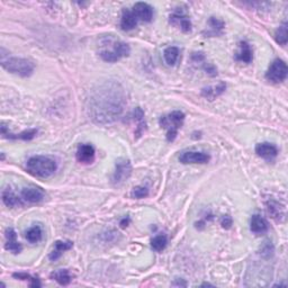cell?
<instances>
[{"label": "cell", "instance_id": "6da1fadb", "mask_svg": "<svg viewBox=\"0 0 288 288\" xmlns=\"http://www.w3.org/2000/svg\"><path fill=\"white\" fill-rule=\"evenodd\" d=\"M125 105V89L117 81L108 80L91 92L88 100L89 115L96 123L110 124L122 115Z\"/></svg>", "mask_w": 288, "mask_h": 288}, {"label": "cell", "instance_id": "7a4b0ae2", "mask_svg": "<svg viewBox=\"0 0 288 288\" xmlns=\"http://www.w3.org/2000/svg\"><path fill=\"white\" fill-rule=\"evenodd\" d=\"M99 56L105 62H114L119 61L122 58L130 56L131 49L130 45L119 40H116L113 36L105 37L100 42L99 45Z\"/></svg>", "mask_w": 288, "mask_h": 288}, {"label": "cell", "instance_id": "3957f363", "mask_svg": "<svg viewBox=\"0 0 288 288\" xmlns=\"http://www.w3.org/2000/svg\"><path fill=\"white\" fill-rule=\"evenodd\" d=\"M0 58H1L2 68L6 69L8 72L24 78L33 75L35 67L32 61L23 59V58L10 57L9 53L6 52V50L3 48H1Z\"/></svg>", "mask_w": 288, "mask_h": 288}, {"label": "cell", "instance_id": "277c9868", "mask_svg": "<svg viewBox=\"0 0 288 288\" xmlns=\"http://www.w3.org/2000/svg\"><path fill=\"white\" fill-rule=\"evenodd\" d=\"M26 169L34 177L49 178L56 173L58 165L53 159L45 157V155H35L29 159L26 163Z\"/></svg>", "mask_w": 288, "mask_h": 288}, {"label": "cell", "instance_id": "5b68a950", "mask_svg": "<svg viewBox=\"0 0 288 288\" xmlns=\"http://www.w3.org/2000/svg\"><path fill=\"white\" fill-rule=\"evenodd\" d=\"M185 120V114L180 111H174L168 115H163L159 119V124L162 128L167 131V140L169 142H173L178 135V131L180 130Z\"/></svg>", "mask_w": 288, "mask_h": 288}, {"label": "cell", "instance_id": "8992f818", "mask_svg": "<svg viewBox=\"0 0 288 288\" xmlns=\"http://www.w3.org/2000/svg\"><path fill=\"white\" fill-rule=\"evenodd\" d=\"M288 69L286 62L282 59H276L270 64L269 69L266 72V79L274 84H280L285 81L287 78Z\"/></svg>", "mask_w": 288, "mask_h": 288}, {"label": "cell", "instance_id": "52a82bcc", "mask_svg": "<svg viewBox=\"0 0 288 288\" xmlns=\"http://www.w3.org/2000/svg\"><path fill=\"white\" fill-rule=\"evenodd\" d=\"M132 174V165L127 159H118L116 161L115 170L112 176V182L115 186H120L125 182Z\"/></svg>", "mask_w": 288, "mask_h": 288}, {"label": "cell", "instance_id": "ba28073f", "mask_svg": "<svg viewBox=\"0 0 288 288\" xmlns=\"http://www.w3.org/2000/svg\"><path fill=\"white\" fill-rule=\"evenodd\" d=\"M170 24L177 27L178 29H180L184 33H189L192 30V22L188 15H187L181 8H177L170 15L169 17Z\"/></svg>", "mask_w": 288, "mask_h": 288}, {"label": "cell", "instance_id": "9c48e42d", "mask_svg": "<svg viewBox=\"0 0 288 288\" xmlns=\"http://www.w3.org/2000/svg\"><path fill=\"white\" fill-rule=\"evenodd\" d=\"M211 160V155L202 151H185L179 155L182 165H205Z\"/></svg>", "mask_w": 288, "mask_h": 288}, {"label": "cell", "instance_id": "30bf717a", "mask_svg": "<svg viewBox=\"0 0 288 288\" xmlns=\"http://www.w3.org/2000/svg\"><path fill=\"white\" fill-rule=\"evenodd\" d=\"M21 198L23 203H29V204H37L44 201L45 193L44 190L40 187L29 186L25 187L22 189L21 192Z\"/></svg>", "mask_w": 288, "mask_h": 288}, {"label": "cell", "instance_id": "8fae6325", "mask_svg": "<svg viewBox=\"0 0 288 288\" xmlns=\"http://www.w3.org/2000/svg\"><path fill=\"white\" fill-rule=\"evenodd\" d=\"M95 157L96 151L91 144L84 143L78 146L76 158L77 161L81 163V165H90V163L95 161Z\"/></svg>", "mask_w": 288, "mask_h": 288}, {"label": "cell", "instance_id": "7c38bea8", "mask_svg": "<svg viewBox=\"0 0 288 288\" xmlns=\"http://www.w3.org/2000/svg\"><path fill=\"white\" fill-rule=\"evenodd\" d=\"M256 153L258 157L267 161H272L278 155V147L269 142L258 143L256 145Z\"/></svg>", "mask_w": 288, "mask_h": 288}, {"label": "cell", "instance_id": "4fadbf2b", "mask_svg": "<svg viewBox=\"0 0 288 288\" xmlns=\"http://www.w3.org/2000/svg\"><path fill=\"white\" fill-rule=\"evenodd\" d=\"M138 21L150 23L153 19V8L146 2H136L132 8Z\"/></svg>", "mask_w": 288, "mask_h": 288}, {"label": "cell", "instance_id": "5bb4252c", "mask_svg": "<svg viewBox=\"0 0 288 288\" xmlns=\"http://www.w3.org/2000/svg\"><path fill=\"white\" fill-rule=\"evenodd\" d=\"M37 130L36 128H30V130H25L21 132L18 134H14L10 133V132L7 130V127L5 124H1V135L3 138L6 139H10V140H23V141H30L33 140L35 136L37 134Z\"/></svg>", "mask_w": 288, "mask_h": 288}, {"label": "cell", "instance_id": "9a60e30c", "mask_svg": "<svg viewBox=\"0 0 288 288\" xmlns=\"http://www.w3.org/2000/svg\"><path fill=\"white\" fill-rule=\"evenodd\" d=\"M5 236H6V243H5L6 250L11 252V254H14V255L19 254V252L22 251V246H21V243L18 242L17 234H16V232H15V230L11 229V228L7 229Z\"/></svg>", "mask_w": 288, "mask_h": 288}, {"label": "cell", "instance_id": "2e32d148", "mask_svg": "<svg viewBox=\"0 0 288 288\" xmlns=\"http://www.w3.org/2000/svg\"><path fill=\"white\" fill-rule=\"evenodd\" d=\"M131 117L136 123V127H135L136 139L141 138L144 133V131L146 130V123H145V118H144L145 116H144V112L142 108L136 107L135 110L132 112Z\"/></svg>", "mask_w": 288, "mask_h": 288}, {"label": "cell", "instance_id": "e0dca14e", "mask_svg": "<svg viewBox=\"0 0 288 288\" xmlns=\"http://www.w3.org/2000/svg\"><path fill=\"white\" fill-rule=\"evenodd\" d=\"M235 60L243 63H251L254 60V53L250 44L247 41H241L239 44V51L235 54Z\"/></svg>", "mask_w": 288, "mask_h": 288}, {"label": "cell", "instance_id": "ac0fdd59", "mask_svg": "<svg viewBox=\"0 0 288 288\" xmlns=\"http://www.w3.org/2000/svg\"><path fill=\"white\" fill-rule=\"evenodd\" d=\"M250 230L252 233H255L257 235H261L264 233L268 232L269 230V225H268V222L261 217L258 214H256L251 217L250 220Z\"/></svg>", "mask_w": 288, "mask_h": 288}, {"label": "cell", "instance_id": "d6986e66", "mask_svg": "<svg viewBox=\"0 0 288 288\" xmlns=\"http://www.w3.org/2000/svg\"><path fill=\"white\" fill-rule=\"evenodd\" d=\"M1 198H2V202L3 204H5L7 207H17V206H22L23 204V201L21 196H17L16 194L13 192V189L10 188V187H6L5 189L2 190L1 193Z\"/></svg>", "mask_w": 288, "mask_h": 288}, {"label": "cell", "instance_id": "ffe728a7", "mask_svg": "<svg viewBox=\"0 0 288 288\" xmlns=\"http://www.w3.org/2000/svg\"><path fill=\"white\" fill-rule=\"evenodd\" d=\"M225 89H227V84L224 83H220L215 86H209V87L202 89V96L205 99L209 100V102H213L214 99H216L217 97H220L225 91Z\"/></svg>", "mask_w": 288, "mask_h": 288}, {"label": "cell", "instance_id": "44dd1931", "mask_svg": "<svg viewBox=\"0 0 288 288\" xmlns=\"http://www.w3.org/2000/svg\"><path fill=\"white\" fill-rule=\"evenodd\" d=\"M139 21L136 19L133 11L130 9H123L122 18H120V29L123 30H132L138 26Z\"/></svg>", "mask_w": 288, "mask_h": 288}, {"label": "cell", "instance_id": "7402d4cb", "mask_svg": "<svg viewBox=\"0 0 288 288\" xmlns=\"http://www.w3.org/2000/svg\"><path fill=\"white\" fill-rule=\"evenodd\" d=\"M225 23L216 17H211L208 19V30H205L204 35L207 36H219L223 34Z\"/></svg>", "mask_w": 288, "mask_h": 288}, {"label": "cell", "instance_id": "603a6c76", "mask_svg": "<svg viewBox=\"0 0 288 288\" xmlns=\"http://www.w3.org/2000/svg\"><path fill=\"white\" fill-rule=\"evenodd\" d=\"M266 206L268 214L276 221H280L284 217V215H285L284 214V207L276 200H272V198L271 200H268L266 202Z\"/></svg>", "mask_w": 288, "mask_h": 288}, {"label": "cell", "instance_id": "cb8c5ba5", "mask_svg": "<svg viewBox=\"0 0 288 288\" xmlns=\"http://www.w3.org/2000/svg\"><path fill=\"white\" fill-rule=\"evenodd\" d=\"M72 247H73V243L71 242V241H57L56 244H54L53 251L50 254L49 258L51 259L52 261H56L57 259L60 258L63 252L72 249Z\"/></svg>", "mask_w": 288, "mask_h": 288}, {"label": "cell", "instance_id": "d4e9b609", "mask_svg": "<svg viewBox=\"0 0 288 288\" xmlns=\"http://www.w3.org/2000/svg\"><path fill=\"white\" fill-rule=\"evenodd\" d=\"M50 277H51V279L56 280L58 284H60L61 286H68L69 284L72 282V278H73L71 272H70L68 269H60V270L54 271L50 275Z\"/></svg>", "mask_w": 288, "mask_h": 288}, {"label": "cell", "instance_id": "484cf974", "mask_svg": "<svg viewBox=\"0 0 288 288\" xmlns=\"http://www.w3.org/2000/svg\"><path fill=\"white\" fill-rule=\"evenodd\" d=\"M179 54H180V51H179L177 46H169V48H167L165 51H163V58H165L167 64L173 67V65L177 63V61L179 59Z\"/></svg>", "mask_w": 288, "mask_h": 288}, {"label": "cell", "instance_id": "4316f807", "mask_svg": "<svg viewBox=\"0 0 288 288\" xmlns=\"http://www.w3.org/2000/svg\"><path fill=\"white\" fill-rule=\"evenodd\" d=\"M26 239L29 243H37L42 240L43 231L40 225H33L32 228H29L26 231Z\"/></svg>", "mask_w": 288, "mask_h": 288}, {"label": "cell", "instance_id": "83f0119b", "mask_svg": "<svg viewBox=\"0 0 288 288\" xmlns=\"http://www.w3.org/2000/svg\"><path fill=\"white\" fill-rule=\"evenodd\" d=\"M167 244H168V237H167L166 234H159L151 240V247L157 252H161L165 250L167 248Z\"/></svg>", "mask_w": 288, "mask_h": 288}, {"label": "cell", "instance_id": "f1b7e54d", "mask_svg": "<svg viewBox=\"0 0 288 288\" xmlns=\"http://www.w3.org/2000/svg\"><path fill=\"white\" fill-rule=\"evenodd\" d=\"M14 278L19 279V280H25V282H29L30 287H41L42 284L40 283V279L37 277H34V276L27 274V272H15L13 275Z\"/></svg>", "mask_w": 288, "mask_h": 288}, {"label": "cell", "instance_id": "f546056e", "mask_svg": "<svg viewBox=\"0 0 288 288\" xmlns=\"http://www.w3.org/2000/svg\"><path fill=\"white\" fill-rule=\"evenodd\" d=\"M275 40L278 44L285 46L288 40V30H287V23L285 22L283 25L279 26V29L275 33Z\"/></svg>", "mask_w": 288, "mask_h": 288}, {"label": "cell", "instance_id": "4dcf8cb0", "mask_svg": "<svg viewBox=\"0 0 288 288\" xmlns=\"http://www.w3.org/2000/svg\"><path fill=\"white\" fill-rule=\"evenodd\" d=\"M150 190L146 186H136L133 188L131 193L132 198H135V200H142V198H145L149 196Z\"/></svg>", "mask_w": 288, "mask_h": 288}, {"label": "cell", "instance_id": "1f68e13d", "mask_svg": "<svg viewBox=\"0 0 288 288\" xmlns=\"http://www.w3.org/2000/svg\"><path fill=\"white\" fill-rule=\"evenodd\" d=\"M220 223H221V225H222V228L225 229V230H229V229H231V227H232V223H233V221H232V217L230 216V215H223V216L221 217V221H220Z\"/></svg>", "mask_w": 288, "mask_h": 288}, {"label": "cell", "instance_id": "d6a6232c", "mask_svg": "<svg viewBox=\"0 0 288 288\" xmlns=\"http://www.w3.org/2000/svg\"><path fill=\"white\" fill-rule=\"evenodd\" d=\"M173 286H181V287H186L187 286V283L185 282L184 279H174V282L171 284Z\"/></svg>", "mask_w": 288, "mask_h": 288}, {"label": "cell", "instance_id": "836d02e7", "mask_svg": "<svg viewBox=\"0 0 288 288\" xmlns=\"http://www.w3.org/2000/svg\"><path fill=\"white\" fill-rule=\"evenodd\" d=\"M130 222H131L130 217H124V219L120 220L119 225H120V227H122V228H126V227H128V224H130Z\"/></svg>", "mask_w": 288, "mask_h": 288}, {"label": "cell", "instance_id": "e575fe53", "mask_svg": "<svg viewBox=\"0 0 288 288\" xmlns=\"http://www.w3.org/2000/svg\"><path fill=\"white\" fill-rule=\"evenodd\" d=\"M204 286H213V285H211V284H208V283H204L203 285H202V287H204Z\"/></svg>", "mask_w": 288, "mask_h": 288}]
</instances>
